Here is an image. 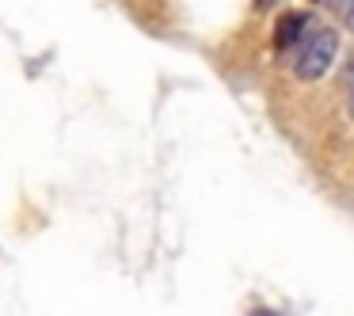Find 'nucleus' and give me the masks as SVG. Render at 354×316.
<instances>
[{
	"label": "nucleus",
	"instance_id": "1",
	"mask_svg": "<svg viewBox=\"0 0 354 316\" xmlns=\"http://www.w3.org/2000/svg\"><path fill=\"white\" fill-rule=\"evenodd\" d=\"M335 50H339V35L335 31H316L313 39L305 42V50L297 54V65H293V73H297L301 80H320L324 73H328V65H331V57H335Z\"/></svg>",
	"mask_w": 354,
	"mask_h": 316
},
{
	"label": "nucleus",
	"instance_id": "2",
	"mask_svg": "<svg viewBox=\"0 0 354 316\" xmlns=\"http://www.w3.org/2000/svg\"><path fill=\"white\" fill-rule=\"evenodd\" d=\"M305 12H286L282 19H278V27H274V50H286V46H293L297 42V35H301V27H305Z\"/></svg>",
	"mask_w": 354,
	"mask_h": 316
},
{
	"label": "nucleus",
	"instance_id": "3",
	"mask_svg": "<svg viewBox=\"0 0 354 316\" xmlns=\"http://www.w3.org/2000/svg\"><path fill=\"white\" fill-rule=\"evenodd\" d=\"M255 4H259V8H270V4H274V0H255Z\"/></svg>",
	"mask_w": 354,
	"mask_h": 316
},
{
	"label": "nucleus",
	"instance_id": "4",
	"mask_svg": "<svg viewBox=\"0 0 354 316\" xmlns=\"http://www.w3.org/2000/svg\"><path fill=\"white\" fill-rule=\"evenodd\" d=\"M252 316H274V313H252Z\"/></svg>",
	"mask_w": 354,
	"mask_h": 316
},
{
	"label": "nucleus",
	"instance_id": "5",
	"mask_svg": "<svg viewBox=\"0 0 354 316\" xmlns=\"http://www.w3.org/2000/svg\"><path fill=\"white\" fill-rule=\"evenodd\" d=\"M351 27H354V4H351Z\"/></svg>",
	"mask_w": 354,
	"mask_h": 316
},
{
	"label": "nucleus",
	"instance_id": "6",
	"mask_svg": "<svg viewBox=\"0 0 354 316\" xmlns=\"http://www.w3.org/2000/svg\"><path fill=\"white\" fill-rule=\"evenodd\" d=\"M351 103H354V92H351Z\"/></svg>",
	"mask_w": 354,
	"mask_h": 316
}]
</instances>
